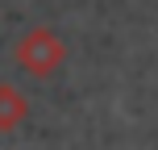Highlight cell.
<instances>
[{
  "label": "cell",
  "mask_w": 158,
  "mask_h": 150,
  "mask_svg": "<svg viewBox=\"0 0 158 150\" xmlns=\"http://www.w3.org/2000/svg\"><path fill=\"white\" fill-rule=\"evenodd\" d=\"M13 58H17V67H21L25 75L50 79V75L63 71V63H67V42L58 38V29H50V25H33V29H25L21 38H17Z\"/></svg>",
  "instance_id": "6da1fadb"
},
{
  "label": "cell",
  "mask_w": 158,
  "mask_h": 150,
  "mask_svg": "<svg viewBox=\"0 0 158 150\" xmlns=\"http://www.w3.org/2000/svg\"><path fill=\"white\" fill-rule=\"evenodd\" d=\"M29 121V100H25L21 88L0 84V134H13Z\"/></svg>",
  "instance_id": "7a4b0ae2"
}]
</instances>
